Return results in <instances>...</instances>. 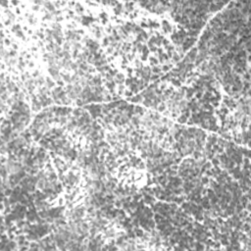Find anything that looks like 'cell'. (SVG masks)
Segmentation results:
<instances>
[{"label":"cell","mask_w":251,"mask_h":251,"mask_svg":"<svg viewBox=\"0 0 251 251\" xmlns=\"http://www.w3.org/2000/svg\"><path fill=\"white\" fill-rule=\"evenodd\" d=\"M84 109H87V111L90 114L93 120H96L102 115V105L100 104H89V105L84 106Z\"/></svg>","instance_id":"cell-1"},{"label":"cell","mask_w":251,"mask_h":251,"mask_svg":"<svg viewBox=\"0 0 251 251\" xmlns=\"http://www.w3.org/2000/svg\"><path fill=\"white\" fill-rule=\"evenodd\" d=\"M126 79H127V76L125 75V73L119 72L114 77V82H115V83L117 84V86H120V84H125Z\"/></svg>","instance_id":"cell-2"},{"label":"cell","mask_w":251,"mask_h":251,"mask_svg":"<svg viewBox=\"0 0 251 251\" xmlns=\"http://www.w3.org/2000/svg\"><path fill=\"white\" fill-rule=\"evenodd\" d=\"M127 101L134 102V103H142L143 101V97L141 96V94H135V95L131 96L130 98H127Z\"/></svg>","instance_id":"cell-3"},{"label":"cell","mask_w":251,"mask_h":251,"mask_svg":"<svg viewBox=\"0 0 251 251\" xmlns=\"http://www.w3.org/2000/svg\"><path fill=\"white\" fill-rule=\"evenodd\" d=\"M148 62H149L148 65L150 66V67H154V66H158V65H160V64H159V61H158V59H157V57H156V56H154V55H150V56H149Z\"/></svg>","instance_id":"cell-4"}]
</instances>
